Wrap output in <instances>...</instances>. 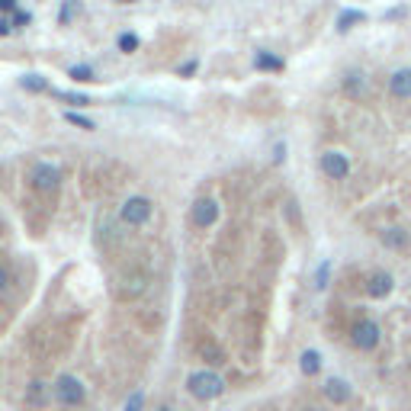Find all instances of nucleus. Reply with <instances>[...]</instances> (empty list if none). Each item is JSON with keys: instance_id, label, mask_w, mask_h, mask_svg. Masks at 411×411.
I'll list each match as a JSON object with an SVG mask.
<instances>
[{"instance_id": "obj_1", "label": "nucleus", "mask_w": 411, "mask_h": 411, "mask_svg": "<svg viewBox=\"0 0 411 411\" xmlns=\"http://www.w3.org/2000/svg\"><path fill=\"white\" fill-rule=\"evenodd\" d=\"M187 389L199 402H212V399H219L225 392V379L219 373H212V370H199V373H193L187 379Z\"/></svg>"}, {"instance_id": "obj_2", "label": "nucleus", "mask_w": 411, "mask_h": 411, "mask_svg": "<svg viewBox=\"0 0 411 411\" xmlns=\"http://www.w3.org/2000/svg\"><path fill=\"white\" fill-rule=\"evenodd\" d=\"M379 341H383V331H379V325H376L373 318H360V321L350 325V344H354L357 350L370 354V350L379 347Z\"/></svg>"}, {"instance_id": "obj_3", "label": "nucleus", "mask_w": 411, "mask_h": 411, "mask_svg": "<svg viewBox=\"0 0 411 411\" xmlns=\"http://www.w3.org/2000/svg\"><path fill=\"white\" fill-rule=\"evenodd\" d=\"M84 383H81V379H77V376H58L55 379V399L61 405H81L84 402Z\"/></svg>"}, {"instance_id": "obj_4", "label": "nucleus", "mask_w": 411, "mask_h": 411, "mask_svg": "<svg viewBox=\"0 0 411 411\" xmlns=\"http://www.w3.org/2000/svg\"><path fill=\"white\" fill-rule=\"evenodd\" d=\"M318 164H321V174L328 180H347V174H350V161L344 151H325Z\"/></svg>"}, {"instance_id": "obj_5", "label": "nucleus", "mask_w": 411, "mask_h": 411, "mask_svg": "<svg viewBox=\"0 0 411 411\" xmlns=\"http://www.w3.org/2000/svg\"><path fill=\"white\" fill-rule=\"evenodd\" d=\"M148 219H151V199L129 197L122 203V222L126 225H145Z\"/></svg>"}, {"instance_id": "obj_6", "label": "nucleus", "mask_w": 411, "mask_h": 411, "mask_svg": "<svg viewBox=\"0 0 411 411\" xmlns=\"http://www.w3.org/2000/svg\"><path fill=\"white\" fill-rule=\"evenodd\" d=\"M29 180H32V187L42 190V193H52V190H58V183H61V170L55 168V164H36L32 168V174H29Z\"/></svg>"}, {"instance_id": "obj_7", "label": "nucleus", "mask_w": 411, "mask_h": 411, "mask_svg": "<svg viewBox=\"0 0 411 411\" xmlns=\"http://www.w3.org/2000/svg\"><path fill=\"white\" fill-rule=\"evenodd\" d=\"M392 290H395V280L389 270H373L366 277V292L373 299H385V296H392Z\"/></svg>"}, {"instance_id": "obj_8", "label": "nucleus", "mask_w": 411, "mask_h": 411, "mask_svg": "<svg viewBox=\"0 0 411 411\" xmlns=\"http://www.w3.org/2000/svg\"><path fill=\"white\" fill-rule=\"evenodd\" d=\"M215 219H219V203H215V199H197V203H193V222H197L199 228L215 225Z\"/></svg>"}, {"instance_id": "obj_9", "label": "nucleus", "mask_w": 411, "mask_h": 411, "mask_svg": "<svg viewBox=\"0 0 411 411\" xmlns=\"http://www.w3.org/2000/svg\"><path fill=\"white\" fill-rule=\"evenodd\" d=\"M389 94L399 100H411V68H399L389 77Z\"/></svg>"}, {"instance_id": "obj_10", "label": "nucleus", "mask_w": 411, "mask_h": 411, "mask_svg": "<svg viewBox=\"0 0 411 411\" xmlns=\"http://www.w3.org/2000/svg\"><path fill=\"white\" fill-rule=\"evenodd\" d=\"M321 392H325V399L331 405H347V399H350V383H344V379H328L325 385H321Z\"/></svg>"}, {"instance_id": "obj_11", "label": "nucleus", "mask_w": 411, "mask_h": 411, "mask_svg": "<svg viewBox=\"0 0 411 411\" xmlns=\"http://www.w3.org/2000/svg\"><path fill=\"white\" fill-rule=\"evenodd\" d=\"M379 238H383V244L385 248H389V251H405V248H408V232H405V228H383V232H379Z\"/></svg>"}, {"instance_id": "obj_12", "label": "nucleus", "mask_w": 411, "mask_h": 411, "mask_svg": "<svg viewBox=\"0 0 411 411\" xmlns=\"http://www.w3.org/2000/svg\"><path fill=\"white\" fill-rule=\"evenodd\" d=\"M344 94L357 97V100L366 94V74H363V71H357V68H354V71H347V74H344Z\"/></svg>"}, {"instance_id": "obj_13", "label": "nucleus", "mask_w": 411, "mask_h": 411, "mask_svg": "<svg viewBox=\"0 0 411 411\" xmlns=\"http://www.w3.org/2000/svg\"><path fill=\"white\" fill-rule=\"evenodd\" d=\"M254 68H257V71H283L286 61H283L280 55H273V52H257V55H254Z\"/></svg>"}, {"instance_id": "obj_14", "label": "nucleus", "mask_w": 411, "mask_h": 411, "mask_svg": "<svg viewBox=\"0 0 411 411\" xmlns=\"http://www.w3.org/2000/svg\"><path fill=\"white\" fill-rule=\"evenodd\" d=\"M299 370L305 376H318V373H321V354H318V350H302Z\"/></svg>"}, {"instance_id": "obj_15", "label": "nucleus", "mask_w": 411, "mask_h": 411, "mask_svg": "<svg viewBox=\"0 0 411 411\" xmlns=\"http://www.w3.org/2000/svg\"><path fill=\"white\" fill-rule=\"evenodd\" d=\"M357 23H366L363 10H344V13L337 17V32H347V29H354Z\"/></svg>"}, {"instance_id": "obj_16", "label": "nucleus", "mask_w": 411, "mask_h": 411, "mask_svg": "<svg viewBox=\"0 0 411 411\" xmlns=\"http://www.w3.org/2000/svg\"><path fill=\"white\" fill-rule=\"evenodd\" d=\"M65 122H71V126H77V129H84V132H94L97 129V122L94 119H87V116H81V112H65Z\"/></svg>"}, {"instance_id": "obj_17", "label": "nucleus", "mask_w": 411, "mask_h": 411, "mask_svg": "<svg viewBox=\"0 0 411 411\" xmlns=\"http://www.w3.org/2000/svg\"><path fill=\"white\" fill-rule=\"evenodd\" d=\"M19 84L26 87V90H32V94H42V90H48V84H46V77H39V74H26Z\"/></svg>"}, {"instance_id": "obj_18", "label": "nucleus", "mask_w": 411, "mask_h": 411, "mask_svg": "<svg viewBox=\"0 0 411 411\" xmlns=\"http://www.w3.org/2000/svg\"><path fill=\"white\" fill-rule=\"evenodd\" d=\"M74 13H81V0H65V7H61V26H68L71 19H74Z\"/></svg>"}, {"instance_id": "obj_19", "label": "nucleus", "mask_w": 411, "mask_h": 411, "mask_svg": "<svg viewBox=\"0 0 411 411\" xmlns=\"http://www.w3.org/2000/svg\"><path fill=\"white\" fill-rule=\"evenodd\" d=\"M68 74L74 77V81H81V84H87V81H97V77H94V68H90V65H74L71 71H68Z\"/></svg>"}, {"instance_id": "obj_20", "label": "nucleus", "mask_w": 411, "mask_h": 411, "mask_svg": "<svg viewBox=\"0 0 411 411\" xmlns=\"http://www.w3.org/2000/svg\"><path fill=\"white\" fill-rule=\"evenodd\" d=\"M52 94H55L58 100H68L71 106H87V103H90V97H84V94H65V90H52Z\"/></svg>"}, {"instance_id": "obj_21", "label": "nucleus", "mask_w": 411, "mask_h": 411, "mask_svg": "<svg viewBox=\"0 0 411 411\" xmlns=\"http://www.w3.org/2000/svg\"><path fill=\"white\" fill-rule=\"evenodd\" d=\"M139 48V36L135 32H122L119 36V52H135Z\"/></svg>"}, {"instance_id": "obj_22", "label": "nucleus", "mask_w": 411, "mask_h": 411, "mask_svg": "<svg viewBox=\"0 0 411 411\" xmlns=\"http://www.w3.org/2000/svg\"><path fill=\"white\" fill-rule=\"evenodd\" d=\"M328 277H331V263H321V267H318V273H315V286H318V290H325V286H328Z\"/></svg>"}, {"instance_id": "obj_23", "label": "nucleus", "mask_w": 411, "mask_h": 411, "mask_svg": "<svg viewBox=\"0 0 411 411\" xmlns=\"http://www.w3.org/2000/svg\"><path fill=\"white\" fill-rule=\"evenodd\" d=\"M203 354L209 357V363H222V350H219V347L209 344V347H203Z\"/></svg>"}, {"instance_id": "obj_24", "label": "nucleus", "mask_w": 411, "mask_h": 411, "mask_svg": "<svg viewBox=\"0 0 411 411\" xmlns=\"http://www.w3.org/2000/svg\"><path fill=\"white\" fill-rule=\"evenodd\" d=\"M141 399H145L141 392H132V399L126 402V411H141Z\"/></svg>"}, {"instance_id": "obj_25", "label": "nucleus", "mask_w": 411, "mask_h": 411, "mask_svg": "<svg viewBox=\"0 0 411 411\" xmlns=\"http://www.w3.org/2000/svg\"><path fill=\"white\" fill-rule=\"evenodd\" d=\"M29 19H32V17H29V13H23V10H17V13H13V26H19V29H23V26H29Z\"/></svg>"}, {"instance_id": "obj_26", "label": "nucleus", "mask_w": 411, "mask_h": 411, "mask_svg": "<svg viewBox=\"0 0 411 411\" xmlns=\"http://www.w3.org/2000/svg\"><path fill=\"white\" fill-rule=\"evenodd\" d=\"M0 13H17V0H0Z\"/></svg>"}, {"instance_id": "obj_27", "label": "nucleus", "mask_w": 411, "mask_h": 411, "mask_svg": "<svg viewBox=\"0 0 411 411\" xmlns=\"http://www.w3.org/2000/svg\"><path fill=\"white\" fill-rule=\"evenodd\" d=\"M10 29H13V19L0 17V36H10Z\"/></svg>"}, {"instance_id": "obj_28", "label": "nucleus", "mask_w": 411, "mask_h": 411, "mask_svg": "<svg viewBox=\"0 0 411 411\" xmlns=\"http://www.w3.org/2000/svg\"><path fill=\"white\" fill-rule=\"evenodd\" d=\"M193 71H197V61H187V65L180 68V77H190Z\"/></svg>"}, {"instance_id": "obj_29", "label": "nucleus", "mask_w": 411, "mask_h": 411, "mask_svg": "<svg viewBox=\"0 0 411 411\" xmlns=\"http://www.w3.org/2000/svg\"><path fill=\"white\" fill-rule=\"evenodd\" d=\"M7 283H10V277H7V270H3V267H0V292L7 290Z\"/></svg>"}, {"instance_id": "obj_30", "label": "nucleus", "mask_w": 411, "mask_h": 411, "mask_svg": "<svg viewBox=\"0 0 411 411\" xmlns=\"http://www.w3.org/2000/svg\"><path fill=\"white\" fill-rule=\"evenodd\" d=\"M302 411H318V408H312V405H305V408H302Z\"/></svg>"}, {"instance_id": "obj_31", "label": "nucleus", "mask_w": 411, "mask_h": 411, "mask_svg": "<svg viewBox=\"0 0 411 411\" xmlns=\"http://www.w3.org/2000/svg\"><path fill=\"white\" fill-rule=\"evenodd\" d=\"M119 3H135V0H119Z\"/></svg>"}]
</instances>
